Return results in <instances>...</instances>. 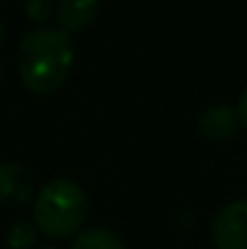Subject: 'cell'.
I'll return each instance as SVG.
<instances>
[{
	"instance_id": "cell-1",
	"label": "cell",
	"mask_w": 247,
	"mask_h": 249,
	"mask_svg": "<svg viewBox=\"0 0 247 249\" xmlns=\"http://www.w3.org/2000/svg\"><path fill=\"white\" fill-rule=\"evenodd\" d=\"M76 61L71 34L58 27H37L27 32L17 51V73L34 94H54L68 80Z\"/></svg>"
},
{
	"instance_id": "cell-2",
	"label": "cell",
	"mask_w": 247,
	"mask_h": 249,
	"mask_svg": "<svg viewBox=\"0 0 247 249\" xmlns=\"http://www.w3.org/2000/svg\"><path fill=\"white\" fill-rule=\"evenodd\" d=\"M34 225L51 240L76 235L87 218V196L71 179H51L34 196Z\"/></svg>"
},
{
	"instance_id": "cell-3",
	"label": "cell",
	"mask_w": 247,
	"mask_h": 249,
	"mask_svg": "<svg viewBox=\"0 0 247 249\" xmlns=\"http://www.w3.org/2000/svg\"><path fill=\"white\" fill-rule=\"evenodd\" d=\"M211 240L218 249H247V198L223 206L213 215Z\"/></svg>"
},
{
	"instance_id": "cell-4",
	"label": "cell",
	"mask_w": 247,
	"mask_h": 249,
	"mask_svg": "<svg viewBox=\"0 0 247 249\" xmlns=\"http://www.w3.org/2000/svg\"><path fill=\"white\" fill-rule=\"evenodd\" d=\"M37 196L34 177L15 162H0V203L17 208Z\"/></svg>"
},
{
	"instance_id": "cell-5",
	"label": "cell",
	"mask_w": 247,
	"mask_h": 249,
	"mask_svg": "<svg viewBox=\"0 0 247 249\" xmlns=\"http://www.w3.org/2000/svg\"><path fill=\"white\" fill-rule=\"evenodd\" d=\"M196 124H199V131L204 133V138H209L211 143H226L235 136L240 119H238V111L233 107L216 104V107L204 109L199 114Z\"/></svg>"
},
{
	"instance_id": "cell-6",
	"label": "cell",
	"mask_w": 247,
	"mask_h": 249,
	"mask_svg": "<svg viewBox=\"0 0 247 249\" xmlns=\"http://www.w3.org/2000/svg\"><path fill=\"white\" fill-rule=\"evenodd\" d=\"M99 12V0H58L56 19L63 32H82L87 29Z\"/></svg>"
},
{
	"instance_id": "cell-7",
	"label": "cell",
	"mask_w": 247,
	"mask_h": 249,
	"mask_svg": "<svg viewBox=\"0 0 247 249\" xmlns=\"http://www.w3.org/2000/svg\"><path fill=\"white\" fill-rule=\"evenodd\" d=\"M71 249H126L121 237L114 235L107 228H90L78 232V237L73 240Z\"/></svg>"
},
{
	"instance_id": "cell-8",
	"label": "cell",
	"mask_w": 247,
	"mask_h": 249,
	"mask_svg": "<svg viewBox=\"0 0 247 249\" xmlns=\"http://www.w3.org/2000/svg\"><path fill=\"white\" fill-rule=\"evenodd\" d=\"M37 225L34 223H27V220H19V223H15L12 228H10V232H7V245L10 249H29L34 247V242H37Z\"/></svg>"
},
{
	"instance_id": "cell-9",
	"label": "cell",
	"mask_w": 247,
	"mask_h": 249,
	"mask_svg": "<svg viewBox=\"0 0 247 249\" xmlns=\"http://www.w3.org/2000/svg\"><path fill=\"white\" fill-rule=\"evenodd\" d=\"M24 10H27L29 19L37 22V24L49 22L51 15H54V5H51V0H24Z\"/></svg>"
},
{
	"instance_id": "cell-10",
	"label": "cell",
	"mask_w": 247,
	"mask_h": 249,
	"mask_svg": "<svg viewBox=\"0 0 247 249\" xmlns=\"http://www.w3.org/2000/svg\"><path fill=\"white\" fill-rule=\"evenodd\" d=\"M235 111H238V119H240V126L247 131V87L243 89V94H240V99H238V107H235Z\"/></svg>"
},
{
	"instance_id": "cell-11",
	"label": "cell",
	"mask_w": 247,
	"mask_h": 249,
	"mask_svg": "<svg viewBox=\"0 0 247 249\" xmlns=\"http://www.w3.org/2000/svg\"><path fill=\"white\" fill-rule=\"evenodd\" d=\"M2 36H5V29H2V24H0V41H2Z\"/></svg>"
},
{
	"instance_id": "cell-12",
	"label": "cell",
	"mask_w": 247,
	"mask_h": 249,
	"mask_svg": "<svg viewBox=\"0 0 247 249\" xmlns=\"http://www.w3.org/2000/svg\"><path fill=\"white\" fill-rule=\"evenodd\" d=\"M39 249H56V247H39Z\"/></svg>"
}]
</instances>
